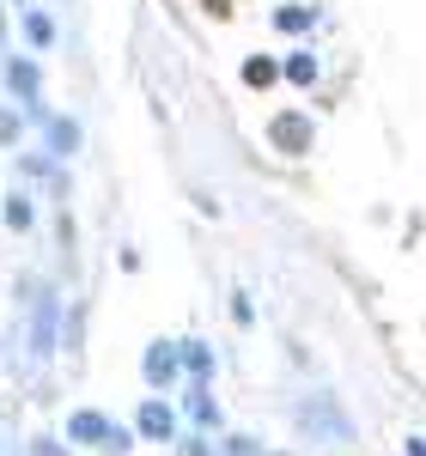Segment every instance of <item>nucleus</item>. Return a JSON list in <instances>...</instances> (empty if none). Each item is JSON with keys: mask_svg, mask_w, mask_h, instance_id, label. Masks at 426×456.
<instances>
[{"mask_svg": "<svg viewBox=\"0 0 426 456\" xmlns=\"http://www.w3.org/2000/svg\"><path fill=\"white\" fill-rule=\"evenodd\" d=\"M256 451H262L256 438H225V456H256Z\"/></svg>", "mask_w": 426, "mask_h": 456, "instance_id": "16", "label": "nucleus"}, {"mask_svg": "<svg viewBox=\"0 0 426 456\" xmlns=\"http://www.w3.org/2000/svg\"><path fill=\"white\" fill-rule=\"evenodd\" d=\"M274 25H281V31H311V6H281Z\"/></svg>", "mask_w": 426, "mask_h": 456, "instance_id": "11", "label": "nucleus"}, {"mask_svg": "<svg viewBox=\"0 0 426 456\" xmlns=\"http://www.w3.org/2000/svg\"><path fill=\"white\" fill-rule=\"evenodd\" d=\"M141 432L146 438H171V432H177V414H171L165 402H146L141 408Z\"/></svg>", "mask_w": 426, "mask_h": 456, "instance_id": "5", "label": "nucleus"}, {"mask_svg": "<svg viewBox=\"0 0 426 456\" xmlns=\"http://www.w3.org/2000/svg\"><path fill=\"white\" fill-rule=\"evenodd\" d=\"M6 86H12V92L37 110V68H31V61H12V68H6Z\"/></svg>", "mask_w": 426, "mask_h": 456, "instance_id": "6", "label": "nucleus"}, {"mask_svg": "<svg viewBox=\"0 0 426 456\" xmlns=\"http://www.w3.org/2000/svg\"><path fill=\"white\" fill-rule=\"evenodd\" d=\"M0 43H6V31H0ZM0 55H6V49H0Z\"/></svg>", "mask_w": 426, "mask_h": 456, "instance_id": "19", "label": "nucleus"}, {"mask_svg": "<svg viewBox=\"0 0 426 456\" xmlns=\"http://www.w3.org/2000/svg\"><path fill=\"white\" fill-rule=\"evenodd\" d=\"M12 141H19V116L0 104V146H12Z\"/></svg>", "mask_w": 426, "mask_h": 456, "instance_id": "15", "label": "nucleus"}, {"mask_svg": "<svg viewBox=\"0 0 426 456\" xmlns=\"http://www.w3.org/2000/svg\"><path fill=\"white\" fill-rule=\"evenodd\" d=\"M25 37H31L37 49H43V43H55V25H49L43 12H31V19H25Z\"/></svg>", "mask_w": 426, "mask_h": 456, "instance_id": "12", "label": "nucleus"}, {"mask_svg": "<svg viewBox=\"0 0 426 456\" xmlns=\"http://www.w3.org/2000/svg\"><path fill=\"white\" fill-rule=\"evenodd\" d=\"M31 353H55V298L37 292V329H31Z\"/></svg>", "mask_w": 426, "mask_h": 456, "instance_id": "3", "label": "nucleus"}, {"mask_svg": "<svg viewBox=\"0 0 426 456\" xmlns=\"http://www.w3.org/2000/svg\"><path fill=\"white\" fill-rule=\"evenodd\" d=\"M268 141L281 146V152H311V116H292V110L274 116L268 122Z\"/></svg>", "mask_w": 426, "mask_h": 456, "instance_id": "2", "label": "nucleus"}, {"mask_svg": "<svg viewBox=\"0 0 426 456\" xmlns=\"http://www.w3.org/2000/svg\"><path fill=\"white\" fill-rule=\"evenodd\" d=\"M31 456H61V444H49V438H37V451Z\"/></svg>", "mask_w": 426, "mask_h": 456, "instance_id": "17", "label": "nucleus"}, {"mask_svg": "<svg viewBox=\"0 0 426 456\" xmlns=\"http://www.w3.org/2000/svg\"><path fill=\"white\" fill-rule=\"evenodd\" d=\"M68 438H73V444H98V451H110V456H122V451H128V426L104 420V414H92V408L68 420Z\"/></svg>", "mask_w": 426, "mask_h": 456, "instance_id": "1", "label": "nucleus"}, {"mask_svg": "<svg viewBox=\"0 0 426 456\" xmlns=\"http://www.w3.org/2000/svg\"><path fill=\"white\" fill-rule=\"evenodd\" d=\"M408 456H426V438H408Z\"/></svg>", "mask_w": 426, "mask_h": 456, "instance_id": "18", "label": "nucleus"}, {"mask_svg": "<svg viewBox=\"0 0 426 456\" xmlns=\"http://www.w3.org/2000/svg\"><path fill=\"white\" fill-rule=\"evenodd\" d=\"M286 79H292V86H311V79H317V55H311V49H305V55H292V61H286Z\"/></svg>", "mask_w": 426, "mask_h": 456, "instance_id": "9", "label": "nucleus"}, {"mask_svg": "<svg viewBox=\"0 0 426 456\" xmlns=\"http://www.w3.org/2000/svg\"><path fill=\"white\" fill-rule=\"evenodd\" d=\"M6 225H12V232H25V225H31V201H25V195H12V201H6Z\"/></svg>", "mask_w": 426, "mask_h": 456, "instance_id": "13", "label": "nucleus"}, {"mask_svg": "<svg viewBox=\"0 0 426 456\" xmlns=\"http://www.w3.org/2000/svg\"><path fill=\"white\" fill-rule=\"evenodd\" d=\"M177 353H183V365H189L195 378H208V371H213V353L201 347V341H177Z\"/></svg>", "mask_w": 426, "mask_h": 456, "instance_id": "8", "label": "nucleus"}, {"mask_svg": "<svg viewBox=\"0 0 426 456\" xmlns=\"http://www.w3.org/2000/svg\"><path fill=\"white\" fill-rule=\"evenodd\" d=\"M49 146H55V152H73V146H79V128H73L68 116H55V122H49Z\"/></svg>", "mask_w": 426, "mask_h": 456, "instance_id": "10", "label": "nucleus"}, {"mask_svg": "<svg viewBox=\"0 0 426 456\" xmlns=\"http://www.w3.org/2000/svg\"><path fill=\"white\" fill-rule=\"evenodd\" d=\"M177 365H183V353L159 341V347L146 353V384H171V378H177Z\"/></svg>", "mask_w": 426, "mask_h": 456, "instance_id": "4", "label": "nucleus"}, {"mask_svg": "<svg viewBox=\"0 0 426 456\" xmlns=\"http://www.w3.org/2000/svg\"><path fill=\"white\" fill-rule=\"evenodd\" d=\"M189 414H195L201 426H213V420H219V408H213L208 395H189Z\"/></svg>", "mask_w": 426, "mask_h": 456, "instance_id": "14", "label": "nucleus"}, {"mask_svg": "<svg viewBox=\"0 0 426 456\" xmlns=\"http://www.w3.org/2000/svg\"><path fill=\"white\" fill-rule=\"evenodd\" d=\"M244 79H250V86H274V79H281V61H268V55H250V61H244Z\"/></svg>", "mask_w": 426, "mask_h": 456, "instance_id": "7", "label": "nucleus"}]
</instances>
